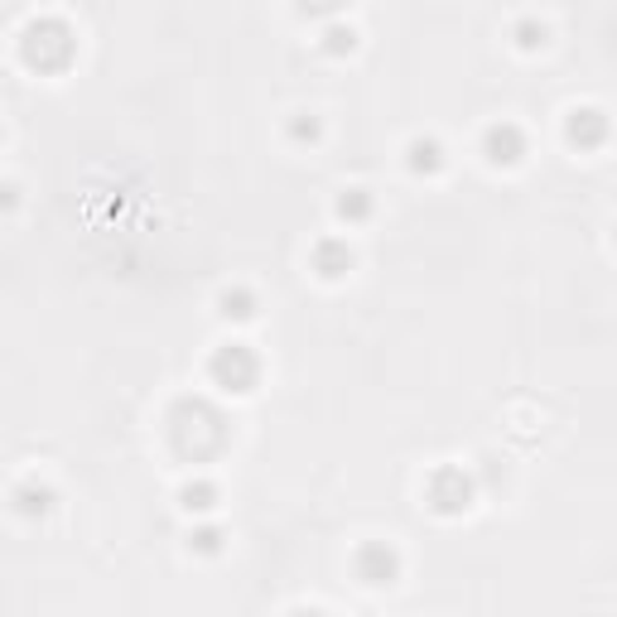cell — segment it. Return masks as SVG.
<instances>
[{
	"label": "cell",
	"instance_id": "obj_1",
	"mask_svg": "<svg viewBox=\"0 0 617 617\" xmlns=\"http://www.w3.org/2000/svg\"><path fill=\"white\" fill-rule=\"evenodd\" d=\"M20 58L34 72H68L72 58H78V34H72L68 20L44 15L34 24H24V39H20Z\"/></svg>",
	"mask_w": 617,
	"mask_h": 617
},
{
	"label": "cell",
	"instance_id": "obj_2",
	"mask_svg": "<svg viewBox=\"0 0 617 617\" xmlns=\"http://www.w3.org/2000/svg\"><path fill=\"white\" fill-rule=\"evenodd\" d=\"M261 372L265 367H261L251 343H222V347H213V357H208V381L227 396H251L261 386Z\"/></svg>",
	"mask_w": 617,
	"mask_h": 617
},
{
	"label": "cell",
	"instance_id": "obj_3",
	"mask_svg": "<svg viewBox=\"0 0 617 617\" xmlns=\"http://www.w3.org/2000/svg\"><path fill=\"white\" fill-rule=\"evenodd\" d=\"M473 473H464L458 464H444V468H434L430 482H425V498L430 506L439 516H458V512H468L473 506Z\"/></svg>",
	"mask_w": 617,
	"mask_h": 617
},
{
	"label": "cell",
	"instance_id": "obj_4",
	"mask_svg": "<svg viewBox=\"0 0 617 617\" xmlns=\"http://www.w3.org/2000/svg\"><path fill=\"white\" fill-rule=\"evenodd\" d=\"M482 160L492 169H512L526 160V130L516 126V121H492L488 130H482Z\"/></svg>",
	"mask_w": 617,
	"mask_h": 617
},
{
	"label": "cell",
	"instance_id": "obj_5",
	"mask_svg": "<svg viewBox=\"0 0 617 617\" xmlns=\"http://www.w3.org/2000/svg\"><path fill=\"white\" fill-rule=\"evenodd\" d=\"M396 574H401V555L386 546V540H367V546L357 550V579L362 584H391Z\"/></svg>",
	"mask_w": 617,
	"mask_h": 617
},
{
	"label": "cell",
	"instance_id": "obj_6",
	"mask_svg": "<svg viewBox=\"0 0 617 617\" xmlns=\"http://www.w3.org/2000/svg\"><path fill=\"white\" fill-rule=\"evenodd\" d=\"M353 265H357V251L347 237H323L319 247H313V271H319L323 281H343Z\"/></svg>",
	"mask_w": 617,
	"mask_h": 617
},
{
	"label": "cell",
	"instance_id": "obj_7",
	"mask_svg": "<svg viewBox=\"0 0 617 617\" xmlns=\"http://www.w3.org/2000/svg\"><path fill=\"white\" fill-rule=\"evenodd\" d=\"M564 136H570V145H579V150H598V145L608 140V116H603L598 106H579V112H570Z\"/></svg>",
	"mask_w": 617,
	"mask_h": 617
},
{
	"label": "cell",
	"instance_id": "obj_8",
	"mask_svg": "<svg viewBox=\"0 0 617 617\" xmlns=\"http://www.w3.org/2000/svg\"><path fill=\"white\" fill-rule=\"evenodd\" d=\"M405 164H410V174H439L444 169V145L434 140V136H415L405 145Z\"/></svg>",
	"mask_w": 617,
	"mask_h": 617
},
{
	"label": "cell",
	"instance_id": "obj_9",
	"mask_svg": "<svg viewBox=\"0 0 617 617\" xmlns=\"http://www.w3.org/2000/svg\"><path fill=\"white\" fill-rule=\"evenodd\" d=\"M217 309H222V319H232V323H251L256 319V309H261V299H256V289L232 285V289L217 295Z\"/></svg>",
	"mask_w": 617,
	"mask_h": 617
},
{
	"label": "cell",
	"instance_id": "obj_10",
	"mask_svg": "<svg viewBox=\"0 0 617 617\" xmlns=\"http://www.w3.org/2000/svg\"><path fill=\"white\" fill-rule=\"evenodd\" d=\"M353 48H357V30H353V24H343V20L323 24V54H329V58H347Z\"/></svg>",
	"mask_w": 617,
	"mask_h": 617
},
{
	"label": "cell",
	"instance_id": "obj_11",
	"mask_svg": "<svg viewBox=\"0 0 617 617\" xmlns=\"http://www.w3.org/2000/svg\"><path fill=\"white\" fill-rule=\"evenodd\" d=\"M338 217H343L347 227L367 222L372 217V193L367 188H343V198H338Z\"/></svg>",
	"mask_w": 617,
	"mask_h": 617
},
{
	"label": "cell",
	"instance_id": "obj_12",
	"mask_svg": "<svg viewBox=\"0 0 617 617\" xmlns=\"http://www.w3.org/2000/svg\"><path fill=\"white\" fill-rule=\"evenodd\" d=\"M179 498H184L188 512H213V506H217V482H208V478L184 482V492H179Z\"/></svg>",
	"mask_w": 617,
	"mask_h": 617
},
{
	"label": "cell",
	"instance_id": "obj_13",
	"mask_svg": "<svg viewBox=\"0 0 617 617\" xmlns=\"http://www.w3.org/2000/svg\"><path fill=\"white\" fill-rule=\"evenodd\" d=\"M15 502H20L24 516H44L48 506H54V492H48V488H34V482H30V488L15 492Z\"/></svg>",
	"mask_w": 617,
	"mask_h": 617
},
{
	"label": "cell",
	"instance_id": "obj_14",
	"mask_svg": "<svg viewBox=\"0 0 617 617\" xmlns=\"http://www.w3.org/2000/svg\"><path fill=\"white\" fill-rule=\"evenodd\" d=\"M546 39H550L546 24H536V20H522V24H516V44H522V48H546Z\"/></svg>",
	"mask_w": 617,
	"mask_h": 617
},
{
	"label": "cell",
	"instance_id": "obj_15",
	"mask_svg": "<svg viewBox=\"0 0 617 617\" xmlns=\"http://www.w3.org/2000/svg\"><path fill=\"white\" fill-rule=\"evenodd\" d=\"M188 550H198V555H217V550H222V530H217V526L193 530V536H188Z\"/></svg>",
	"mask_w": 617,
	"mask_h": 617
},
{
	"label": "cell",
	"instance_id": "obj_16",
	"mask_svg": "<svg viewBox=\"0 0 617 617\" xmlns=\"http://www.w3.org/2000/svg\"><path fill=\"white\" fill-rule=\"evenodd\" d=\"M295 5L305 10V15H319V20H323V15H338L347 0H295Z\"/></svg>",
	"mask_w": 617,
	"mask_h": 617
},
{
	"label": "cell",
	"instance_id": "obj_17",
	"mask_svg": "<svg viewBox=\"0 0 617 617\" xmlns=\"http://www.w3.org/2000/svg\"><path fill=\"white\" fill-rule=\"evenodd\" d=\"M289 136H295V140H319V121H313V116H299L295 126H289Z\"/></svg>",
	"mask_w": 617,
	"mask_h": 617
},
{
	"label": "cell",
	"instance_id": "obj_18",
	"mask_svg": "<svg viewBox=\"0 0 617 617\" xmlns=\"http://www.w3.org/2000/svg\"><path fill=\"white\" fill-rule=\"evenodd\" d=\"M0 203H5V208L15 203V184H0Z\"/></svg>",
	"mask_w": 617,
	"mask_h": 617
}]
</instances>
